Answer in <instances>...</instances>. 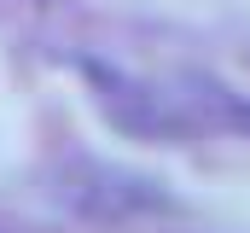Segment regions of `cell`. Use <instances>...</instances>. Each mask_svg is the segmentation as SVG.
Masks as SVG:
<instances>
[{"label":"cell","instance_id":"1","mask_svg":"<svg viewBox=\"0 0 250 233\" xmlns=\"http://www.w3.org/2000/svg\"><path fill=\"white\" fill-rule=\"evenodd\" d=\"M76 70L87 76L93 105L105 111L111 128H123L134 140H192L198 134V111L181 93H163L157 82L134 76L123 64H105V58H76Z\"/></svg>","mask_w":250,"mask_h":233},{"label":"cell","instance_id":"2","mask_svg":"<svg viewBox=\"0 0 250 233\" xmlns=\"http://www.w3.org/2000/svg\"><path fill=\"white\" fill-rule=\"evenodd\" d=\"M53 181H59L64 204L93 216V222H134V216H169L175 210V198L157 181L117 169V163H99V158H70V163H59Z\"/></svg>","mask_w":250,"mask_h":233}]
</instances>
